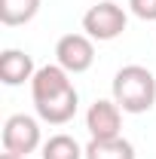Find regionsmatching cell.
I'll return each instance as SVG.
<instances>
[{
  "instance_id": "3957f363",
  "label": "cell",
  "mask_w": 156,
  "mask_h": 159,
  "mask_svg": "<svg viewBox=\"0 0 156 159\" xmlns=\"http://www.w3.org/2000/svg\"><path fill=\"white\" fill-rule=\"evenodd\" d=\"M126 25H129V16H126V9L119 3H113V0H101L95 6H89L86 16H83V31L92 40H98V43L117 40L126 31Z\"/></svg>"
},
{
  "instance_id": "277c9868",
  "label": "cell",
  "mask_w": 156,
  "mask_h": 159,
  "mask_svg": "<svg viewBox=\"0 0 156 159\" xmlns=\"http://www.w3.org/2000/svg\"><path fill=\"white\" fill-rule=\"evenodd\" d=\"M3 150L6 153H16V156H31L34 150L43 147L40 138V122L28 113H12V116L3 122Z\"/></svg>"
},
{
  "instance_id": "9c48e42d",
  "label": "cell",
  "mask_w": 156,
  "mask_h": 159,
  "mask_svg": "<svg viewBox=\"0 0 156 159\" xmlns=\"http://www.w3.org/2000/svg\"><path fill=\"white\" fill-rule=\"evenodd\" d=\"M40 3L43 0H0V21L6 28H19L28 25L40 12Z\"/></svg>"
},
{
  "instance_id": "8fae6325",
  "label": "cell",
  "mask_w": 156,
  "mask_h": 159,
  "mask_svg": "<svg viewBox=\"0 0 156 159\" xmlns=\"http://www.w3.org/2000/svg\"><path fill=\"white\" fill-rule=\"evenodd\" d=\"M129 9L141 21H156V0H129Z\"/></svg>"
},
{
  "instance_id": "ba28073f",
  "label": "cell",
  "mask_w": 156,
  "mask_h": 159,
  "mask_svg": "<svg viewBox=\"0 0 156 159\" xmlns=\"http://www.w3.org/2000/svg\"><path fill=\"white\" fill-rule=\"evenodd\" d=\"M86 159H135L132 141L119 138H92L86 144Z\"/></svg>"
},
{
  "instance_id": "8992f818",
  "label": "cell",
  "mask_w": 156,
  "mask_h": 159,
  "mask_svg": "<svg viewBox=\"0 0 156 159\" xmlns=\"http://www.w3.org/2000/svg\"><path fill=\"white\" fill-rule=\"evenodd\" d=\"M86 129L92 138H119L122 135V107L113 98H98L86 110Z\"/></svg>"
},
{
  "instance_id": "7a4b0ae2",
  "label": "cell",
  "mask_w": 156,
  "mask_h": 159,
  "mask_svg": "<svg viewBox=\"0 0 156 159\" xmlns=\"http://www.w3.org/2000/svg\"><path fill=\"white\" fill-rule=\"evenodd\" d=\"M110 92L122 113H147L156 104V77L144 64H126L113 74Z\"/></svg>"
},
{
  "instance_id": "6da1fadb",
  "label": "cell",
  "mask_w": 156,
  "mask_h": 159,
  "mask_svg": "<svg viewBox=\"0 0 156 159\" xmlns=\"http://www.w3.org/2000/svg\"><path fill=\"white\" fill-rule=\"evenodd\" d=\"M31 98L34 110L43 122L49 125H64L77 116L80 95L71 83V74L61 64H43L31 80Z\"/></svg>"
},
{
  "instance_id": "52a82bcc",
  "label": "cell",
  "mask_w": 156,
  "mask_h": 159,
  "mask_svg": "<svg viewBox=\"0 0 156 159\" xmlns=\"http://www.w3.org/2000/svg\"><path fill=\"white\" fill-rule=\"evenodd\" d=\"M37 67L34 58L21 49H3L0 52V83L3 86H21L28 80H34Z\"/></svg>"
},
{
  "instance_id": "5b68a950",
  "label": "cell",
  "mask_w": 156,
  "mask_h": 159,
  "mask_svg": "<svg viewBox=\"0 0 156 159\" xmlns=\"http://www.w3.org/2000/svg\"><path fill=\"white\" fill-rule=\"evenodd\" d=\"M55 64L67 74H83L95 64V40L89 34H64L55 43Z\"/></svg>"
},
{
  "instance_id": "7c38bea8",
  "label": "cell",
  "mask_w": 156,
  "mask_h": 159,
  "mask_svg": "<svg viewBox=\"0 0 156 159\" xmlns=\"http://www.w3.org/2000/svg\"><path fill=\"white\" fill-rule=\"evenodd\" d=\"M0 159H25V156H16V153H6V150H3V153H0Z\"/></svg>"
},
{
  "instance_id": "30bf717a",
  "label": "cell",
  "mask_w": 156,
  "mask_h": 159,
  "mask_svg": "<svg viewBox=\"0 0 156 159\" xmlns=\"http://www.w3.org/2000/svg\"><path fill=\"white\" fill-rule=\"evenodd\" d=\"M40 159H86V147H80L71 135H52L43 144Z\"/></svg>"
}]
</instances>
